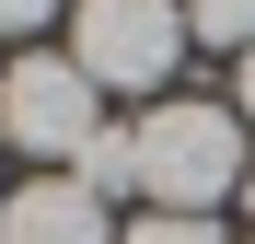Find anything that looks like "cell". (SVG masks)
<instances>
[{
    "label": "cell",
    "instance_id": "2",
    "mask_svg": "<svg viewBox=\"0 0 255 244\" xmlns=\"http://www.w3.org/2000/svg\"><path fill=\"white\" fill-rule=\"evenodd\" d=\"M70 58L93 93H162L186 58V0H81Z\"/></svg>",
    "mask_w": 255,
    "mask_h": 244
},
{
    "label": "cell",
    "instance_id": "1",
    "mask_svg": "<svg viewBox=\"0 0 255 244\" xmlns=\"http://www.w3.org/2000/svg\"><path fill=\"white\" fill-rule=\"evenodd\" d=\"M244 163H255L244 116L209 105V93H174V105L139 116V186L162 210H186V221H221V198H244Z\"/></svg>",
    "mask_w": 255,
    "mask_h": 244
},
{
    "label": "cell",
    "instance_id": "8",
    "mask_svg": "<svg viewBox=\"0 0 255 244\" xmlns=\"http://www.w3.org/2000/svg\"><path fill=\"white\" fill-rule=\"evenodd\" d=\"M47 12H58V0H0V35H35Z\"/></svg>",
    "mask_w": 255,
    "mask_h": 244
},
{
    "label": "cell",
    "instance_id": "6",
    "mask_svg": "<svg viewBox=\"0 0 255 244\" xmlns=\"http://www.w3.org/2000/svg\"><path fill=\"white\" fill-rule=\"evenodd\" d=\"M186 35H209V47H255V0H186Z\"/></svg>",
    "mask_w": 255,
    "mask_h": 244
},
{
    "label": "cell",
    "instance_id": "4",
    "mask_svg": "<svg viewBox=\"0 0 255 244\" xmlns=\"http://www.w3.org/2000/svg\"><path fill=\"white\" fill-rule=\"evenodd\" d=\"M0 244H105V198L81 175H35L0 198Z\"/></svg>",
    "mask_w": 255,
    "mask_h": 244
},
{
    "label": "cell",
    "instance_id": "9",
    "mask_svg": "<svg viewBox=\"0 0 255 244\" xmlns=\"http://www.w3.org/2000/svg\"><path fill=\"white\" fill-rule=\"evenodd\" d=\"M232 116H255V47H244V81H232Z\"/></svg>",
    "mask_w": 255,
    "mask_h": 244
},
{
    "label": "cell",
    "instance_id": "5",
    "mask_svg": "<svg viewBox=\"0 0 255 244\" xmlns=\"http://www.w3.org/2000/svg\"><path fill=\"white\" fill-rule=\"evenodd\" d=\"M81 186H93V198L139 186V128H93V140H81Z\"/></svg>",
    "mask_w": 255,
    "mask_h": 244
},
{
    "label": "cell",
    "instance_id": "10",
    "mask_svg": "<svg viewBox=\"0 0 255 244\" xmlns=\"http://www.w3.org/2000/svg\"><path fill=\"white\" fill-rule=\"evenodd\" d=\"M244 210H255V163H244Z\"/></svg>",
    "mask_w": 255,
    "mask_h": 244
},
{
    "label": "cell",
    "instance_id": "3",
    "mask_svg": "<svg viewBox=\"0 0 255 244\" xmlns=\"http://www.w3.org/2000/svg\"><path fill=\"white\" fill-rule=\"evenodd\" d=\"M105 116H93V81H81V58H12L0 70V140L12 151H70L93 140Z\"/></svg>",
    "mask_w": 255,
    "mask_h": 244
},
{
    "label": "cell",
    "instance_id": "7",
    "mask_svg": "<svg viewBox=\"0 0 255 244\" xmlns=\"http://www.w3.org/2000/svg\"><path fill=\"white\" fill-rule=\"evenodd\" d=\"M128 244H221V221H186V210H151V221H128Z\"/></svg>",
    "mask_w": 255,
    "mask_h": 244
}]
</instances>
